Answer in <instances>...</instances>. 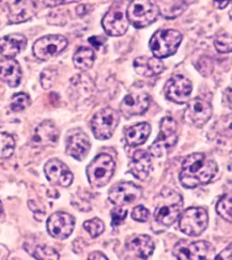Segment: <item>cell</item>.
I'll use <instances>...</instances> for the list:
<instances>
[{
  "instance_id": "cell-1",
  "label": "cell",
  "mask_w": 232,
  "mask_h": 260,
  "mask_svg": "<svg viewBox=\"0 0 232 260\" xmlns=\"http://www.w3.org/2000/svg\"><path fill=\"white\" fill-rule=\"evenodd\" d=\"M217 172L218 167L214 159L204 153H193L184 159L180 173V182L186 188H195L208 184Z\"/></svg>"
},
{
  "instance_id": "cell-2",
  "label": "cell",
  "mask_w": 232,
  "mask_h": 260,
  "mask_svg": "<svg viewBox=\"0 0 232 260\" xmlns=\"http://www.w3.org/2000/svg\"><path fill=\"white\" fill-rule=\"evenodd\" d=\"M184 201L177 191L171 188H164L155 199L154 219L164 227L174 225L183 212Z\"/></svg>"
},
{
  "instance_id": "cell-3",
  "label": "cell",
  "mask_w": 232,
  "mask_h": 260,
  "mask_svg": "<svg viewBox=\"0 0 232 260\" xmlns=\"http://www.w3.org/2000/svg\"><path fill=\"white\" fill-rule=\"evenodd\" d=\"M116 171L114 158L107 153H100L87 166L86 174L90 185L100 188L107 185Z\"/></svg>"
},
{
  "instance_id": "cell-4",
  "label": "cell",
  "mask_w": 232,
  "mask_h": 260,
  "mask_svg": "<svg viewBox=\"0 0 232 260\" xmlns=\"http://www.w3.org/2000/svg\"><path fill=\"white\" fill-rule=\"evenodd\" d=\"M159 9L151 0H132L126 9L128 23L137 29L146 28L157 21Z\"/></svg>"
},
{
  "instance_id": "cell-5",
  "label": "cell",
  "mask_w": 232,
  "mask_h": 260,
  "mask_svg": "<svg viewBox=\"0 0 232 260\" xmlns=\"http://www.w3.org/2000/svg\"><path fill=\"white\" fill-rule=\"evenodd\" d=\"M183 36L175 29H162L156 31L150 40V49L154 57L164 59L176 54L182 42Z\"/></svg>"
},
{
  "instance_id": "cell-6",
  "label": "cell",
  "mask_w": 232,
  "mask_h": 260,
  "mask_svg": "<svg viewBox=\"0 0 232 260\" xmlns=\"http://www.w3.org/2000/svg\"><path fill=\"white\" fill-rule=\"evenodd\" d=\"M178 123L174 118L164 117L160 121L159 133L155 142L149 148L150 154L160 157L170 152L178 143Z\"/></svg>"
},
{
  "instance_id": "cell-7",
  "label": "cell",
  "mask_w": 232,
  "mask_h": 260,
  "mask_svg": "<svg viewBox=\"0 0 232 260\" xmlns=\"http://www.w3.org/2000/svg\"><path fill=\"white\" fill-rule=\"evenodd\" d=\"M179 227L181 232L189 237H198L203 234L209 224V214L205 208L191 207L181 213Z\"/></svg>"
},
{
  "instance_id": "cell-8",
  "label": "cell",
  "mask_w": 232,
  "mask_h": 260,
  "mask_svg": "<svg viewBox=\"0 0 232 260\" xmlns=\"http://www.w3.org/2000/svg\"><path fill=\"white\" fill-rule=\"evenodd\" d=\"M173 254L179 260H207L214 257L215 249L207 241L191 242L180 240L176 243Z\"/></svg>"
},
{
  "instance_id": "cell-9",
  "label": "cell",
  "mask_w": 232,
  "mask_h": 260,
  "mask_svg": "<svg viewBox=\"0 0 232 260\" xmlns=\"http://www.w3.org/2000/svg\"><path fill=\"white\" fill-rule=\"evenodd\" d=\"M120 122V115L114 108L106 107L97 112L91 120V129L98 141L112 137Z\"/></svg>"
},
{
  "instance_id": "cell-10",
  "label": "cell",
  "mask_w": 232,
  "mask_h": 260,
  "mask_svg": "<svg viewBox=\"0 0 232 260\" xmlns=\"http://www.w3.org/2000/svg\"><path fill=\"white\" fill-rule=\"evenodd\" d=\"M68 45L69 41L65 37L60 35H49L37 40L34 44L32 51L38 59L42 60V61H47V60L61 54Z\"/></svg>"
},
{
  "instance_id": "cell-11",
  "label": "cell",
  "mask_w": 232,
  "mask_h": 260,
  "mask_svg": "<svg viewBox=\"0 0 232 260\" xmlns=\"http://www.w3.org/2000/svg\"><path fill=\"white\" fill-rule=\"evenodd\" d=\"M213 115V107L204 99L196 98L187 104L183 113V120L190 126H204Z\"/></svg>"
},
{
  "instance_id": "cell-12",
  "label": "cell",
  "mask_w": 232,
  "mask_h": 260,
  "mask_svg": "<svg viewBox=\"0 0 232 260\" xmlns=\"http://www.w3.org/2000/svg\"><path fill=\"white\" fill-rule=\"evenodd\" d=\"M126 13L121 5L114 4L102 19L104 31L110 37H121L125 35L128 29Z\"/></svg>"
},
{
  "instance_id": "cell-13",
  "label": "cell",
  "mask_w": 232,
  "mask_h": 260,
  "mask_svg": "<svg viewBox=\"0 0 232 260\" xmlns=\"http://www.w3.org/2000/svg\"><path fill=\"white\" fill-rule=\"evenodd\" d=\"M193 91V85L188 78L181 74L171 76L165 85V95L169 101L177 104H184Z\"/></svg>"
},
{
  "instance_id": "cell-14",
  "label": "cell",
  "mask_w": 232,
  "mask_h": 260,
  "mask_svg": "<svg viewBox=\"0 0 232 260\" xmlns=\"http://www.w3.org/2000/svg\"><path fill=\"white\" fill-rule=\"evenodd\" d=\"M90 149H91V143L89 141L88 135L82 129L73 128L68 133L65 138L67 154L77 161H84Z\"/></svg>"
},
{
  "instance_id": "cell-15",
  "label": "cell",
  "mask_w": 232,
  "mask_h": 260,
  "mask_svg": "<svg viewBox=\"0 0 232 260\" xmlns=\"http://www.w3.org/2000/svg\"><path fill=\"white\" fill-rule=\"evenodd\" d=\"M143 196V189L133 182H119L108 193V199L116 206L130 205Z\"/></svg>"
},
{
  "instance_id": "cell-16",
  "label": "cell",
  "mask_w": 232,
  "mask_h": 260,
  "mask_svg": "<svg viewBox=\"0 0 232 260\" xmlns=\"http://www.w3.org/2000/svg\"><path fill=\"white\" fill-rule=\"evenodd\" d=\"M46 227L53 238L64 240L72 235L75 228V218L67 212H56L48 217Z\"/></svg>"
},
{
  "instance_id": "cell-17",
  "label": "cell",
  "mask_w": 232,
  "mask_h": 260,
  "mask_svg": "<svg viewBox=\"0 0 232 260\" xmlns=\"http://www.w3.org/2000/svg\"><path fill=\"white\" fill-rule=\"evenodd\" d=\"M151 96L145 91L130 92L124 96L120 104V112L126 119L143 115L150 106Z\"/></svg>"
},
{
  "instance_id": "cell-18",
  "label": "cell",
  "mask_w": 232,
  "mask_h": 260,
  "mask_svg": "<svg viewBox=\"0 0 232 260\" xmlns=\"http://www.w3.org/2000/svg\"><path fill=\"white\" fill-rule=\"evenodd\" d=\"M154 242L152 238L147 235H137L128 239L125 243L126 258L148 259L153 255Z\"/></svg>"
},
{
  "instance_id": "cell-19",
  "label": "cell",
  "mask_w": 232,
  "mask_h": 260,
  "mask_svg": "<svg viewBox=\"0 0 232 260\" xmlns=\"http://www.w3.org/2000/svg\"><path fill=\"white\" fill-rule=\"evenodd\" d=\"M44 173L49 182L69 187L73 183L74 176L71 173L70 168L58 158H52L45 164Z\"/></svg>"
},
{
  "instance_id": "cell-20",
  "label": "cell",
  "mask_w": 232,
  "mask_h": 260,
  "mask_svg": "<svg viewBox=\"0 0 232 260\" xmlns=\"http://www.w3.org/2000/svg\"><path fill=\"white\" fill-rule=\"evenodd\" d=\"M37 13V5L34 0H15L10 6L9 23L21 24L31 19Z\"/></svg>"
},
{
  "instance_id": "cell-21",
  "label": "cell",
  "mask_w": 232,
  "mask_h": 260,
  "mask_svg": "<svg viewBox=\"0 0 232 260\" xmlns=\"http://www.w3.org/2000/svg\"><path fill=\"white\" fill-rule=\"evenodd\" d=\"M0 79L8 86L15 88L22 81V69L14 58H0Z\"/></svg>"
},
{
  "instance_id": "cell-22",
  "label": "cell",
  "mask_w": 232,
  "mask_h": 260,
  "mask_svg": "<svg viewBox=\"0 0 232 260\" xmlns=\"http://www.w3.org/2000/svg\"><path fill=\"white\" fill-rule=\"evenodd\" d=\"M128 172L139 180H145L152 172V155L145 150H137L133 154Z\"/></svg>"
},
{
  "instance_id": "cell-23",
  "label": "cell",
  "mask_w": 232,
  "mask_h": 260,
  "mask_svg": "<svg viewBox=\"0 0 232 260\" xmlns=\"http://www.w3.org/2000/svg\"><path fill=\"white\" fill-rule=\"evenodd\" d=\"M59 139V129L56 124L50 121V120H45L42 123H40L34 134L32 141L37 146L47 147L54 146L57 144Z\"/></svg>"
},
{
  "instance_id": "cell-24",
  "label": "cell",
  "mask_w": 232,
  "mask_h": 260,
  "mask_svg": "<svg viewBox=\"0 0 232 260\" xmlns=\"http://www.w3.org/2000/svg\"><path fill=\"white\" fill-rule=\"evenodd\" d=\"M27 46V39L23 35H9L0 39V55L14 58Z\"/></svg>"
},
{
  "instance_id": "cell-25",
  "label": "cell",
  "mask_w": 232,
  "mask_h": 260,
  "mask_svg": "<svg viewBox=\"0 0 232 260\" xmlns=\"http://www.w3.org/2000/svg\"><path fill=\"white\" fill-rule=\"evenodd\" d=\"M134 69L138 75L151 77L162 73L165 66L160 59L156 57H138L134 60Z\"/></svg>"
},
{
  "instance_id": "cell-26",
  "label": "cell",
  "mask_w": 232,
  "mask_h": 260,
  "mask_svg": "<svg viewBox=\"0 0 232 260\" xmlns=\"http://www.w3.org/2000/svg\"><path fill=\"white\" fill-rule=\"evenodd\" d=\"M151 133V125L147 122H141L125 128V142L129 147L144 145Z\"/></svg>"
},
{
  "instance_id": "cell-27",
  "label": "cell",
  "mask_w": 232,
  "mask_h": 260,
  "mask_svg": "<svg viewBox=\"0 0 232 260\" xmlns=\"http://www.w3.org/2000/svg\"><path fill=\"white\" fill-rule=\"evenodd\" d=\"M95 60V54L93 49L82 46L79 47L73 55V63L76 69L80 71H87L93 67Z\"/></svg>"
},
{
  "instance_id": "cell-28",
  "label": "cell",
  "mask_w": 232,
  "mask_h": 260,
  "mask_svg": "<svg viewBox=\"0 0 232 260\" xmlns=\"http://www.w3.org/2000/svg\"><path fill=\"white\" fill-rule=\"evenodd\" d=\"M26 251L34 258L39 260H58L59 254L55 248L45 245H35L31 248H26Z\"/></svg>"
},
{
  "instance_id": "cell-29",
  "label": "cell",
  "mask_w": 232,
  "mask_h": 260,
  "mask_svg": "<svg viewBox=\"0 0 232 260\" xmlns=\"http://www.w3.org/2000/svg\"><path fill=\"white\" fill-rule=\"evenodd\" d=\"M232 198L231 194H225L219 198V201L217 202L216 205V212L217 214L224 218L225 221L228 223H231L232 219Z\"/></svg>"
},
{
  "instance_id": "cell-30",
  "label": "cell",
  "mask_w": 232,
  "mask_h": 260,
  "mask_svg": "<svg viewBox=\"0 0 232 260\" xmlns=\"http://www.w3.org/2000/svg\"><path fill=\"white\" fill-rule=\"evenodd\" d=\"M15 150V141L12 135L0 133V159L11 156Z\"/></svg>"
},
{
  "instance_id": "cell-31",
  "label": "cell",
  "mask_w": 232,
  "mask_h": 260,
  "mask_svg": "<svg viewBox=\"0 0 232 260\" xmlns=\"http://www.w3.org/2000/svg\"><path fill=\"white\" fill-rule=\"evenodd\" d=\"M30 103H31V100H30L28 94H26L24 92L15 93L12 96L10 108H11L12 112L18 113V112H22V111H24V109H26L30 105Z\"/></svg>"
},
{
  "instance_id": "cell-32",
  "label": "cell",
  "mask_w": 232,
  "mask_h": 260,
  "mask_svg": "<svg viewBox=\"0 0 232 260\" xmlns=\"http://www.w3.org/2000/svg\"><path fill=\"white\" fill-rule=\"evenodd\" d=\"M84 228L92 238H97L104 233L105 225L102 219H100L98 217H94L92 219H88V221H86L84 223Z\"/></svg>"
},
{
  "instance_id": "cell-33",
  "label": "cell",
  "mask_w": 232,
  "mask_h": 260,
  "mask_svg": "<svg viewBox=\"0 0 232 260\" xmlns=\"http://www.w3.org/2000/svg\"><path fill=\"white\" fill-rule=\"evenodd\" d=\"M214 46L216 51L220 54H228L231 53L232 48V40L229 34L219 35L214 40Z\"/></svg>"
},
{
  "instance_id": "cell-34",
  "label": "cell",
  "mask_w": 232,
  "mask_h": 260,
  "mask_svg": "<svg viewBox=\"0 0 232 260\" xmlns=\"http://www.w3.org/2000/svg\"><path fill=\"white\" fill-rule=\"evenodd\" d=\"M57 76H58V71L56 69L46 68L41 73V78H40L42 88L45 90H48L52 88L56 82Z\"/></svg>"
},
{
  "instance_id": "cell-35",
  "label": "cell",
  "mask_w": 232,
  "mask_h": 260,
  "mask_svg": "<svg viewBox=\"0 0 232 260\" xmlns=\"http://www.w3.org/2000/svg\"><path fill=\"white\" fill-rule=\"evenodd\" d=\"M110 214H112V226L118 227L120 225H122L125 221V218L127 216V210L119 206L117 208H114Z\"/></svg>"
},
{
  "instance_id": "cell-36",
  "label": "cell",
  "mask_w": 232,
  "mask_h": 260,
  "mask_svg": "<svg viewBox=\"0 0 232 260\" xmlns=\"http://www.w3.org/2000/svg\"><path fill=\"white\" fill-rule=\"evenodd\" d=\"M132 218L136 222H148L150 218V211L143 205L136 206L132 211Z\"/></svg>"
},
{
  "instance_id": "cell-37",
  "label": "cell",
  "mask_w": 232,
  "mask_h": 260,
  "mask_svg": "<svg viewBox=\"0 0 232 260\" xmlns=\"http://www.w3.org/2000/svg\"><path fill=\"white\" fill-rule=\"evenodd\" d=\"M80 0H43V4L46 7L49 8H54L58 6H62V5H69V4H74L78 3Z\"/></svg>"
},
{
  "instance_id": "cell-38",
  "label": "cell",
  "mask_w": 232,
  "mask_h": 260,
  "mask_svg": "<svg viewBox=\"0 0 232 260\" xmlns=\"http://www.w3.org/2000/svg\"><path fill=\"white\" fill-rule=\"evenodd\" d=\"M231 244L225 248L223 252L219 253L216 257H214L215 260H231Z\"/></svg>"
},
{
  "instance_id": "cell-39",
  "label": "cell",
  "mask_w": 232,
  "mask_h": 260,
  "mask_svg": "<svg viewBox=\"0 0 232 260\" xmlns=\"http://www.w3.org/2000/svg\"><path fill=\"white\" fill-rule=\"evenodd\" d=\"M90 6L87 5H82V6H78L76 8V12L78 16H85L89 11H90Z\"/></svg>"
},
{
  "instance_id": "cell-40",
  "label": "cell",
  "mask_w": 232,
  "mask_h": 260,
  "mask_svg": "<svg viewBox=\"0 0 232 260\" xmlns=\"http://www.w3.org/2000/svg\"><path fill=\"white\" fill-rule=\"evenodd\" d=\"M9 255H10L9 248L4 244H0V260L8 259Z\"/></svg>"
},
{
  "instance_id": "cell-41",
  "label": "cell",
  "mask_w": 232,
  "mask_h": 260,
  "mask_svg": "<svg viewBox=\"0 0 232 260\" xmlns=\"http://www.w3.org/2000/svg\"><path fill=\"white\" fill-rule=\"evenodd\" d=\"M88 259H90V260H97V259H104V260H106V259H108L103 253H101V252H93V253H91L89 255V257H88Z\"/></svg>"
},
{
  "instance_id": "cell-42",
  "label": "cell",
  "mask_w": 232,
  "mask_h": 260,
  "mask_svg": "<svg viewBox=\"0 0 232 260\" xmlns=\"http://www.w3.org/2000/svg\"><path fill=\"white\" fill-rule=\"evenodd\" d=\"M230 4V0H214V5L216 8L223 10L225 8L228 7V5Z\"/></svg>"
},
{
  "instance_id": "cell-43",
  "label": "cell",
  "mask_w": 232,
  "mask_h": 260,
  "mask_svg": "<svg viewBox=\"0 0 232 260\" xmlns=\"http://www.w3.org/2000/svg\"><path fill=\"white\" fill-rule=\"evenodd\" d=\"M89 42L91 43L95 48H100L101 45L103 44V41H101V38H98V41H96V37L89 38Z\"/></svg>"
},
{
  "instance_id": "cell-44",
  "label": "cell",
  "mask_w": 232,
  "mask_h": 260,
  "mask_svg": "<svg viewBox=\"0 0 232 260\" xmlns=\"http://www.w3.org/2000/svg\"><path fill=\"white\" fill-rule=\"evenodd\" d=\"M113 2H114L115 4H118V5L123 6V5H127V4H129L130 2H132V0H113Z\"/></svg>"
},
{
  "instance_id": "cell-45",
  "label": "cell",
  "mask_w": 232,
  "mask_h": 260,
  "mask_svg": "<svg viewBox=\"0 0 232 260\" xmlns=\"http://www.w3.org/2000/svg\"><path fill=\"white\" fill-rule=\"evenodd\" d=\"M3 212V204H2V202H0V213Z\"/></svg>"
},
{
  "instance_id": "cell-46",
  "label": "cell",
  "mask_w": 232,
  "mask_h": 260,
  "mask_svg": "<svg viewBox=\"0 0 232 260\" xmlns=\"http://www.w3.org/2000/svg\"><path fill=\"white\" fill-rule=\"evenodd\" d=\"M0 2H2V0H0Z\"/></svg>"
}]
</instances>
